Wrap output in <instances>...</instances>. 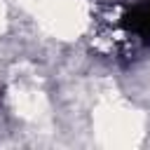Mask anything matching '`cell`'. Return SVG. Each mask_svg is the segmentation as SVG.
<instances>
[{"instance_id": "cell-1", "label": "cell", "mask_w": 150, "mask_h": 150, "mask_svg": "<svg viewBox=\"0 0 150 150\" xmlns=\"http://www.w3.org/2000/svg\"><path fill=\"white\" fill-rule=\"evenodd\" d=\"M9 26V12H7V5L0 0V33H5Z\"/></svg>"}]
</instances>
